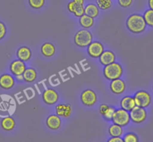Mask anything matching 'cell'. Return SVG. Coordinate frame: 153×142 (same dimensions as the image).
<instances>
[{
    "instance_id": "1",
    "label": "cell",
    "mask_w": 153,
    "mask_h": 142,
    "mask_svg": "<svg viewBox=\"0 0 153 142\" xmlns=\"http://www.w3.org/2000/svg\"><path fill=\"white\" fill-rule=\"evenodd\" d=\"M146 26L143 16L140 14H132L129 16L126 20V26L128 29L134 34L142 33L145 31Z\"/></svg>"
},
{
    "instance_id": "2",
    "label": "cell",
    "mask_w": 153,
    "mask_h": 142,
    "mask_svg": "<svg viewBox=\"0 0 153 142\" xmlns=\"http://www.w3.org/2000/svg\"><path fill=\"white\" fill-rule=\"evenodd\" d=\"M123 74V69L120 64L113 62L112 64L104 66L103 74L107 80L113 81L117 79H120Z\"/></svg>"
},
{
    "instance_id": "3",
    "label": "cell",
    "mask_w": 153,
    "mask_h": 142,
    "mask_svg": "<svg viewBox=\"0 0 153 142\" xmlns=\"http://www.w3.org/2000/svg\"><path fill=\"white\" fill-rule=\"evenodd\" d=\"M74 43L79 47H87L92 42V35L89 30L84 29L78 31L74 38Z\"/></svg>"
},
{
    "instance_id": "4",
    "label": "cell",
    "mask_w": 153,
    "mask_h": 142,
    "mask_svg": "<svg viewBox=\"0 0 153 142\" xmlns=\"http://www.w3.org/2000/svg\"><path fill=\"white\" fill-rule=\"evenodd\" d=\"M112 121H113V124L121 126L122 127H126L130 123V113L123 109H116Z\"/></svg>"
},
{
    "instance_id": "5",
    "label": "cell",
    "mask_w": 153,
    "mask_h": 142,
    "mask_svg": "<svg viewBox=\"0 0 153 142\" xmlns=\"http://www.w3.org/2000/svg\"><path fill=\"white\" fill-rule=\"evenodd\" d=\"M137 106L142 108H147L151 104L152 98L149 93L143 90L137 92L134 96Z\"/></svg>"
},
{
    "instance_id": "6",
    "label": "cell",
    "mask_w": 153,
    "mask_h": 142,
    "mask_svg": "<svg viewBox=\"0 0 153 142\" xmlns=\"http://www.w3.org/2000/svg\"><path fill=\"white\" fill-rule=\"evenodd\" d=\"M131 121L134 124H141L146 119L147 112L144 108L135 106L130 112Z\"/></svg>"
},
{
    "instance_id": "7",
    "label": "cell",
    "mask_w": 153,
    "mask_h": 142,
    "mask_svg": "<svg viewBox=\"0 0 153 142\" xmlns=\"http://www.w3.org/2000/svg\"><path fill=\"white\" fill-rule=\"evenodd\" d=\"M82 103L86 106H92L97 102V95L94 90L91 89H86L83 90L80 96Z\"/></svg>"
},
{
    "instance_id": "8",
    "label": "cell",
    "mask_w": 153,
    "mask_h": 142,
    "mask_svg": "<svg viewBox=\"0 0 153 142\" xmlns=\"http://www.w3.org/2000/svg\"><path fill=\"white\" fill-rule=\"evenodd\" d=\"M87 47L88 54L94 58H99L104 52V46L101 42L92 41Z\"/></svg>"
},
{
    "instance_id": "9",
    "label": "cell",
    "mask_w": 153,
    "mask_h": 142,
    "mask_svg": "<svg viewBox=\"0 0 153 142\" xmlns=\"http://www.w3.org/2000/svg\"><path fill=\"white\" fill-rule=\"evenodd\" d=\"M59 96L58 93L53 89L45 90L42 94V99L47 105H53V104L56 103L59 100Z\"/></svg>"
},
{
    "instance_id": "10",
    "label": "cell",
    "mask_w": 153,
    "mask_h": 142,
    "mask_svg": "<svg viewBox=\"0 0 153 142\" xmlns=\"http://www.w3.org/2000/svg\"><path fill=\"white\" fill-rule=\"evenodd\" d=\"M26 69V64L24 61L20 59L14 60L10 64V70L11 74L15 77L18 75H23Z\"/></svg>"
},
{
    "instance_id": "11",
    "label": "cell",
    "mask_w": 153,
    "mask_h": 142,
    "mask_svg": "<svg viewBox=\"0 0 153 142\" xmlns=\"http://www.w3.org/2000/svg\"><path fill=\"white\" fill-rule=\"evenodd\" d=\"M126 85L123 80L121 79H117L113 81H111L110 84V90L113 92V93L117 95L122 94L126 90Z\"/></svg>"
},
{
    "instance_id": "12",
    "label": "cell",
    "mask_w": 153,
    "mask_h": 142,
    "mask_svg": "<svg viewBox=\"0 0 153 142\" xmlns=\"http://www.w3.org/2000/svg\"><path fill=\"white\" fill-rule=\"evenodd\" d=\"M67 8L69 12L72 13L73 14H74L75 17H79V18L80 17H82L83 14H85L84 5H79V4L76 3L74 0H72V1L68 2V4L67 5Z\"/></svg>"
},
{
    "instance_id": "13",
    "label": "cell",
    "mask_w": 153,
    "mask_h": 142,
    "mask_svg": "<svg viewBox=\"0 0 153 142\" xmlns=\"http://www.w3.org/2000/svg\"><path fill=\"white\" fill-rule=\"evenodd\" d=\"M15 84L14 77L10 74H3L0 77V87L5 90L12 88Z\"/></svg>"
},
{
    "instance_id": "14",
    "label": "cell",
    "mask_w": 153,
    "mask_h": 142,
    "mask_svg": "<svg viewBox=\"0 0 153 142\" xmlns=\"http://www.w3.org/2000/svg\"><path fill=\"white\" fill-rule=\"evenodd\" d=\"M116 61V55L114 52L110 50H106L103 52L99 57V61L103 66H107L112 64Z\"/></svg>"
},
{
    "instance_id": "15",
    "label": "cell",
    "mask_w": 153,
    "mask_h": 142,
    "mask_svg": "<svg viewBox=\"0 0 153 142\" xmlns=\"http://www.w3.org/2000/svg\"><path fill=\"white\" fill-rule=\"evenodd\" d=\"M46 124L49 129L52 130H56L60 128L62 124L61 119L57 115H51L47 118Z\"/></svg>"
},
{
    "instance_id": "16",
    "label": "cell",
    "mask_w": 153,
    "mask_h": 142,
    "mask_svg": "<svg viewBox=\"0 0 153 142\" xmlns=\"http://www.w3.org/2000/svg\"><path fill=\"white\" fill-rule=\"evenodd\" d=\"M56 115L62 118H68L72 112V108L69 104H59L56 107Z\"/></svg>"
},
{
    "instance_id": "17",
    "label": "cell",
    "mask_w": 153,
    "mask_h": 142,
    "mask_svg": "<svg viewBox=\"0 0 153 142\" xmlns=\"http://www.w3.org/2000/svg\"><path fill=\"white\" fill-rule=\"evenodd\" d=\"M120 105H121L122 109H125L128 112H131L136 106L134 98L131 96H125L121 99Z\"/></svg>"
},
{
    "instance_id": "18",
    "label": "cell",
    "mask_w": 153,
    "mask_h": 142,
    "mask_svg": "<svg viewBox=\"0 0 153 142\" xmlns=\"http://www.w3.org/2000/svg\"><path fill=\"white\" fill-rule=\"evenodd\" d=\"M17 56L18 59L23 61H29L32 56V51L27 46H21L17 51Z\"/></svg>"
},
{
    "instance_id": "19",
    "label": "cell",
    "mask_w": 153,
    "mask_h": 142,
    "mask_svg": "<svg viewBox=\"0 0 153 142\" xmlns=\"http://www.w3.org/2000/svg\"><path fill=\"white\" fill-rule=\"evenodd\" d=\"M41 52H42V55L44 56L47 57V58H51V57H52L55 54V46L52 43L46 42L41 47Z\"/></svg>"
},
{
    "instance_id": "20",
    "label": "cell",
    "mask_w": 153,
    "mask_h": 142,
    "mask_svg": "<svg viewBox=\"0 0 153 142\" xmlns=\"http://www.w3.org/2000/svg\"><path fill=\"white\" fill-rule=\"evenodd\" d=\"M15 125V121L11 117H6L1 121V127L2 129L6 132H10L14 129Z\"/></svg>"
},
{
    "instance_id": "21",
    "label": "cell",
    "mask_w": 153,
    "mask_h": 142,
    "mask_svg": "<svg viewBox=\"0 0 153 142\" xmlns=\"http://www.w3.org/2000/svg\"><path fill=\"white\" fill-rule=\"evenodd\" d=\"M84 13L86 15L89 16L92 18H95L99 14V8L95 4H88L84 8Z\"/></svg>"
},
{
    "instance_id": "22",
    "label": "cell",
    "mask_w": 153,
    "mask_h": 142,
    "mask_svg": "<svg viewBox=\"0 0 153 142\" xmlns=\"http://www.w3.org/2000/svg\"><path fill=\"white\" fill-rule=\"evenodd\" d=\"M79 23H80V25L83 29H89V28L93 26L94 18H92V17H89L88 15H86V14H83L79 19Z\"/></svg>"
},
{
    "instance_id": "23",
    "label": "cell",
    "mask_w": 153,
    "mask_h": 142,
    "mask_svg": "<svg viewBox=\"0 0 153 142\" xmlns=\"http://www.w3.org/2000/svg\"><path fill=\"white\" fill-rule=\"evenodd\" d=\"M23 80L26 82H32L37 78V73L35 69L27 68L24 71L23 74Z\"/></svg>"
},
{
    "instance_id": "24",
    "label": "cell",
    "mask_w": 153,
    "mask_h": 142,
    "mask_svg": "<svg viewBox=\"0 0 153 142\" xmlns=\"http://www.w3.org/2000/svg\"><path fill=\"white\" fill-rule=\"evenodd\" d=\"M108 132L111 137H121L123 130L121 126L113 124L110 127Z\"/></svg>"
},
{
    "instance_id": "25",
    "label": "cell",
    "mask_w": 153,
    "mask_h": 142,
    "mask_svg": "<svg viewBox=\"0 0 153 142\" xmlns=\"http://www.w3.org/2000/svg\"><path fill=\"white\" fill-rule=\"evenodd\" d=\"M96 5L101 10L109 9L112 6V0H96Z\"/></svg>"
},
{
    "instance_id": "26",
    "label": "cell",
    "mask_w": 153,
    "mask_h": 142,
    "mask_svg": "<svg viewBox=\"0 0 153 142\" xmlns=\"http://www.w3.org/2000/svg\"><path fill=\"white\" fill-rule=\"evenodd\" d=\"M143 18L147 26L153 27V10L149 9L144 12Z\"/></svg>"
},
{
    "instance_id": "27",
    "label": "cell",
    "mask_w": 153,
    "mask_h": 142,
    "mask_svg": "<svg viewBox=\"0 0 153 142\" xmlns=\"http://www.w3.org/2000/svg\"><path fill=\"white\" fill-rule=\"evenodd\" d=\"M45 0H29V4L33 9H40L44 6Z\"/></svg>"
},
{
    "instance_id": "28",
    "label": "cell",
    "mask_w": 153,
    "mask_h": 142,
    "mask_svg": "<svg viewBox=\"0 0 153 142\" xmlns=\"http://www.w3.org/2000/svg\"><path fill=\"white\" fill-rule=\"evenodd\" d=\"M123 141L124 142H139V138L134 133L128 132L125 135Z\"/></svg>"
},
{
    "instance_id": "29",
    "label": "cell",
    "mask_w": 153,
    "mask_h": 142,
    "mask_svg": "<svg viewBox=\"0 0 153 142\" xmlns=\"http://www.w3.org/2000/svg\"><path fill=\"white\" fill-rule=\"evenodd\" d=\"M115 111H116V109L114 107H113V106H109V109H107V111L106 112V113L104 114V115L103 117L107 121H112Z\"/></svg>"
},
{
    "instance_id": "30",
    "label": "cell",
    "mask_w": 153,
    "mask_h": 142,
    "mask_svg": "<svg viewBox=\"0 0 153 142\" xmlns=\"http://www.w3.org/2000/svg\"><path fill=\"white\" fill-rule=\"evenodd\" d=\"M7 29L5 25L2 22L0 21V40H2L5 38V35H6Z\"/></svg>"
},
{
    "instance_id": "31",
    "label": "cell",
    "mask_w": 153,
    "mask_h": 142,
    "mask_svg": "<svg viewBox=\"0 0 153 142\" xmlns=\"http://www.w3.org/2000/svg\"><path fill=\"white\" fill-rule=\"evenodd\" d=\"M133 0H118V3L122 8H128L131 6Z\"/></svg>"
},
{
    "instance_id": "32",
    "label": "cell",
    "mask_w": 153,
    "mask_h": 142,
    "mask_svg": "<svg viewBox=\"0 0 153 142\" xmlns=\"http://www.w3.org/2000/svg\"><path fill=\"white\" fill-rule=\"evenodd\" d=\"M107 142H124L121 137H112L107 141Z\"/></svg>"
},
{
    "instance_id": "33",
    "label": "cell",
    "mask_w": 153,
    "mask_h": 142,
    "mask_svg": "<svg viewBox=\"0 0 153 142\" xmlns=\"http://www.w3.org/2000/svg\"><path fill=\"white\" fill-rule=\"evenodd\" d=\"M148 5L149 7V9L153 10V0H149Z\"/></svg>"
},
{
    "instance_id": "34",
    "label": "cell",
    "mask_w": 153,
    "mask_h": 142,
    "mask_svg": "<svg viewBox=\"0 0 153 142\" xmlns=\"http://www.w3.org/2000/svg\"><path fill=\"white\" fill-rule=\"evenodd\" d=\"M76 3L79 4V5H84V0H74Z\"/></svg>"
},
{
    "instance_id": "35",
    "label": "cell",
    "mask_w": 153,
    "mask_h": 142,
    "mask_svg": "<svg viewBox=\"0 0 153 142\" xmlns=\"http://www.w3.org/2000/svg\"><path fill=\"white\" fill-rule=\"evenodd\" d=\"M16 78H17V79L19 80V81H23V75L16 76Z\"/></svg>"
}]
</instances>
